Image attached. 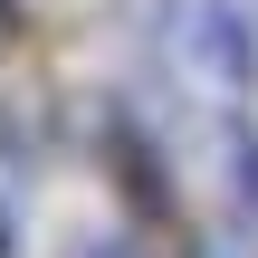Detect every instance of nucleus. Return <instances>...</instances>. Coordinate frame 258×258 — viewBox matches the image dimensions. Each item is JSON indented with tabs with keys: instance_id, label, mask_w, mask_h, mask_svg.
<instances>
[{
	"instance_id": "obj_1",
	"label": "nucleus",
	"mask_w": 258,
	"mask_h": 258,
	"mask_svg": "<svg viewBox=\"0 0 258 258\" xmlns=\"http://www.w3.org/2000/svg\"><path fill=\"white\" fill-rule=\"evenodd\" d=\"M182 67L211 96H239L258 77V38H249V19H239V0H191L182 10Z\"/></svg>"
},
{
	"instance_id": "obj_2",
	"label": "nucleus",
	"mask_w": 258,
	"mask_h": 258,
	"mask_svg": "<svg viewBox=\"0 0 258 258\" xmlns=\"http://www.w3.org/2000/svg\"><path fill=\"white\" fill-rule=\"evenodd\" d=\"M230 182H239V201H258V144L249 134H230Z\"/></svg>"
},
{
	"instance_id": "obj_3",
	"label": "nucleus",
	"mask_w": 258,
	"mask_h": 258,
	"mask_svg": "<svg viewBox=\"0 0 258 258\" xmlns=\"http://www.w3.org/2000/svg\"><path fill=\"white\" fill-rule=\"evenodd\" d=\"M77 258H134V249H124V239H86Z\"/></svg>"
}]
</instances>
